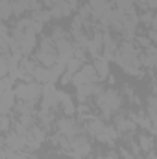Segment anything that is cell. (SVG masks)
<instances>
[{"label":"cell","instance_id":"ba28073f","mask_svg":"<svg viewBox=\"0 0 157 159\" xmlns=\"http://www.w3.org/2000/svg\"><path fill=\"white\" fill-rule=\"evenodd\" d=\"M6 143H7V146L15 152V150H20L22 146H26V144H28V139H26L24 135H20V133H13V135H9V137L6 139Z\"/></svg>","mask_w":157,"mask_h":159},{"label":"cell","instance_id":"30bf717a","mask_svg":"<svg viewBox=\"0 0 157 159\" xmlns=\"http://www.w3.org/2000/svg\"><path fill=\"white\" fill-rule=\"evenodd\" d=\"M57 96H59V104L63 106L65 113H67V115H74V104H72V98H70L67 93H63V91H57Z\"/></svg>","mask_w":157,"mask_h":159},{"label":"cell","instance_id":"d4e9b609","mask_svg":"<svg viewBox=\"0 0 157 159\" xmlns=\"http://www.w3.org/2000/svg\"><path fill=\"white\" fill-rule=\"evenodd\" d=\"M150 39L154 41V43H157V32H155V30H152V32H150Z\"/></svg>","mask_w":157,"mask_h":159},{"label":"cell","instance_id":"f1b7e54d","mask_svg":"<svg viewBox=\"0 0 157 159\" xmlns=\"http://www.w3.org/2000/svg\"><path fill=\"white\" fill-rule=\"evenodd\" d=\"M155 67H157V65H155Z\"/></svg>","mask_w":157,"mask_h":159},{"label":"cell","instance_id":"7402d4cb","mask_svg":"<svg viewBox=\"0 0 157 159\" xmlns=\"http://www.w3.org/2000/svg\"><path fill=\"white\" fill-rule=\"evenodd\" d=\"M20 2L26 9H34V11L39 9V0H20Z\"/></svg>","mask_w":157,"mask_h":159},{"label":"cell","instance_id":"7c38bea8","mask_svg":"<svg viewBox=\"0 0 157 159\" xmlns=\"http://www.w3.org/2000/svg\"><path fill=\"white\" fill-rule=\"evenodd\" d=\"M94 69H96V72H98L100 78L109 76V63H107L105 57H96V61H94Z\"/></svg>","mask_w":157,"mask_h":159},{"label":"cell","instance_id":"2e32d148","mask_svg":"<svg viewBox=\"0 0 157 159\" xmlns=\"http://www.w3.org/2000/svg\"><path fill=\"white\" fill-rule=\"evenodd\" d=\"M67 70H69V74H76L81 70V59L78 57H70L69 61H67Z\"/></svg>","mask_w":157,"mask_h":159},{"label":"cell","instance_id":"3957f363","mask_svg":"<svg viewBox=\"0 0 157 159\" xmlns=\"http://www.w3.org/2000/svg\"><path fill=\"white\" fill-rule=\"evenodd\" d=\"M15 94H17V98H20V100L35 102V98L39 96V87H37L35 83H20V85L15 89Z\"/></svg>","mask_w":157,"mask_h":159},{"label":"cell","instance_id":"ac0fdd59","mask_svg":"<svg viewBox=\"0 0 157 159\" xmlns=\"http://www.w3.org/2000/svg\"><path fill=\"white\" fill-rule=\"evenodd\" d=\"M141 148H142L144 152H150V150L154 148V139H152V137L142 135V137H141Z\"/></svg>","mask_w":157,"mask_h":159},{"label":"cell","instance_id":"484cf974","mask_svg":"<svg viewBox=\"0 0 157 159\" xmlns=\"http://www.w3.org/2000/svg\"><path fill=\"white\" fill-rule=\"evenodd\" d=\"M7 126H9L7 124V117L4 115V119H2V129H7Z\"/></svg>","mask_w":157,"mask_h":159},{"label":"cell","instance_id":"4316f807","mask_svg":"<svg viewBox=\"0 0 157 159\" xmlns=\"http://www.w3.org/2000/svg\"><path fill=\"white\" fill-rule=\"evenodd\" d=\"M148 2V7H157V0H146Z\"/></svg>","mask_w":157,"mask_h":159},{"label":"cell","instance_id":"e0dca14e","mask_svg":"<svg viewBox=\"0 0 157 159\" xmlns=\"http://www.w3.org/2000/svg\"><path fill=\"white\" fill-rule=\"evenodd\" d=\"M0 11H2V20H7V19H9V15L13 13L11 0H2V2H0Z\"/></svg>","mask_w":157,"mask_h":159},{"label":"cell","instance_id":"5b68a950","mask_svg":"<svg viewBox=\"0 0 157 159\" xmlns=\"http://www.w3.org/2000/svg\"><path fill=\"white\" fill-rule=\"evenodd\" d=\"M89 7H91V15H94L96 19H102L105 13L111 11V2L109 0H89Z\"/></svg>","mask_w":157,"mask_h":159},{"label":"cell","instance_id":"5bb4252c","mask_svg":"<svg viewBox=\"0 0 157 159\" xmlns=\"http://www.w3.org/2000/svg\"><path fill=\"white\" fill-rule=\"evenodd\" d=\"M133 4H135V0H115L117 9H118V11H122L124 15L135 13V11H133Z\"/></svg>","mask_w":157,"mask_h":159},{"label":"cell","instance_id":"7a4b0ae2","mask_svg":"<svg viewBox=\"0 0 157 159\" xmlns=\"http://www.w3.org/2000/svg\"><path fill=\"white\" fill-rule=\"evenodd\" d=\"M72 78H74L72 80L74 85H76V87H81V85H85V83H96L100 76H98V72H96V69H94L92 65H83L81 70L76 72Z\"/></svg>","mask_w":157,"mask_h":159},{"label":"cell","instance_id":"4fadbf2b","mask_svg":"<svg viewBox=\"0 0 157 159\" xmlns=\"http://www.w3.org/2000/svg\"><path fill=\"white\" fill-rule=\"evenodd\" d=\"M98 91H100V89L94 87V83H85V85L78 87V98L79 100H85L87 96H91L92 93H98Z\"/></svg>","mask_w":157,"mask_h":159},{"label":"cell","instance_id":"6da1fadb","mask_svg":"<svg viewBox=\"0 0 157 159\" xmlns=\"http://www.w3.org/2000/svg\"><path fill=\"white\" fill-rule=\"evenodd\" d=\"M52 43H54V41L50 39V37L41 41L37 57H39L41 65H44V67H54V65H56V61H57V57H59L57 48H54V44H52Z\"/></svg>","mask_w":157,"mask_h":159},{"label":"cell","instance_id":"9c48e42d","mask_svg":"<svg viewBox=\"0 0 157 159\" xmlns=\"http://www.w3.org/2000/svg\"><path fill=\"white\" fill-rule=\"evenodd\" d=\"M144 56H142V63L146 67H155L157 65V48L155 46H146L144 48Z\"/></svg>","mask_w":157,"mask_h":159},{"label":"cell","instance_id":"9a60e30c","mask_svg":"<svg viewBox=\"0 0 157 159\" xmlns=\"http://www.w3.org/2000/svg\"><path fill=\"white\" fill-rule=\"evenodd\" d=\"M105 129H107V126H104V122H100V120H92V122L89 124V131H91L92 135H96V137H100Z\"/></svg>","mask_w":157,"mask_h":159},{"label":"cell","instance_id":"52a82bcc","mask_svg":"<svg viewBox=\"0 0 157 159\" xmlns=\"http://www.w3.org/2000/svg\"><path fill=\"white\" fill-rule=\"evenodd\" d=\"M59 129H61V133H65L69 137H74L76 133H79V128L76 126L74 119H61L59 120Z\"/></svg>","mask_w":157,"mask_h":159},{"label":"cell","instance_id":"cb8c5ba5","mask_svg":"<svg viewBox=\"0 0 157 159\" xmlns=\"http://www.w3.org/2000/svg\"><path fill=\"white\" fill-rule=\"evenodd\" d=\"M137 43H141V44H144V46H150V44H148V39H146V37H139V39H137Z\"/></svg>","mask_w":157,"mask_h":159},{"label":"cell","instance_id":"ffe728a7","mask_svg":"<svg viewBox=\"0 0 157 159\" xmlns=\"http://www.w3.org/2000/svg\"><path fill=\"white\" fill-rule=\"evenodd\" d=\"M50 39L54 41V43H59V41L67 39V37H65V32H63L61 28H56V30L52 32V37H50Z\"/></svg>","mask_w":157,"mask_h":159},{"label":"cell","instance_id":"83f0119b","mask_svg":"<svg viewBox=\"0 0 157 159\" xmlns=\"http://www.w3.org/2000/svg\"><path fill=\"white\" fill-rule=\"evenodd\" d=\"M152 26H154V30L157 32V13L154 15V20H152Z\"/></svg>","mask_w":157,"mask_h":159},{"label":"cell","instance_id":"8fae6325","mask_svg":"<svg viewBox=\"0 0 157 159\" xmlns=\"http://www.w3.org/2000/svg\"><path fill=\"white\" fill-rule=\"evenodd\" d=\"M15 91H4L2 93V113L6 115L9 109H11V106L15 104Z\"/></svg>","mask_w":157,"mask_h":159},{"label":"cell","instance_id":"8992f818","mask_svg":"<svg viewBox=\"0 0 157 159\" xmlns=\"http://www.w3.org/2000/svg\"><path fill=\"white\" fill-rule=\"evenodd\" d=\"M32 78L37 80L39 83H50V81H56L54 78V72H52V67H44V65H37Z\"/></svg>","mask_w":157,"mask_h":159},{"label":"cell","instance_id":"d6986e66","mask_svg":"<svg viewBox=\"0 0 157 159\" xmlns=\"http://www.w3.org/2000/svg\"><path fill=\"white\" fill-rule=\"evenodd\" d=\"M117 126H118V129H122V131H129V129H135V124H133V122H129V120H124V119L118 120Z\"/></svg>","mask_w":157,"mask_h":159},{"label":"cell","instance_id":"44dd1931","mask_svg":"<svg viewBox=\"0 0 157 159\" xmlns=\"http://www.w3.org/2000/svg\"><path fill=\"white\" fill-rule=\"evenodd\" d=\"M11 7H13V13H15V15H20V13L26 9L20 0H11Z\"/></svg>","mask_w":157,"mask_h":159},{"label":"cell","instance_id":"603a6c76","mask_svg":"<svg viewBox=\"0 0 157 159\" xmlns=\"http://www.w3.org/2000/svg\"><path fill=\"white\" fill-rule=\"evenodd\" d=\"M11 81H13V80H9V78H6V76H4V80H2V93H4V91H9Z\"/></svg>","mask_w":157,"mask_h":159},{"label":"cell","instance_id":"277c9868","mask_svg":"<svg viewBox=\"0 0 157 159\" xmlns=\"http://www.w3.org/2000/svg\"><path fill=\"white\" fill-rule=\"evenodd\" d=\"M72 9H74V0H56L50 6V13H52L54 19L67 17V15H70Z\"/></svg>","mask_w":157,"mask_h":159}]
</instances>
